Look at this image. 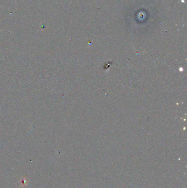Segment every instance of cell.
I'll return each mask as SVG.
<instances>
[{
	"mask_svg": "<svg viewBox=\"0 0 187 188\" xmlns=\"http://www.w3.org/2000/svg\"><path fill=\"white\" fill-rule=\"evenodd\" d=\"M21 184H22V185L23 186L26 185V184H27V181H26V179H25V178H24L22 180V183Z\"/></svg>",
	"mask_w": 187,
	"mask_h": 188,
	"instance_id": "cell-1",
	"label": "cell"
}]
</instances>
